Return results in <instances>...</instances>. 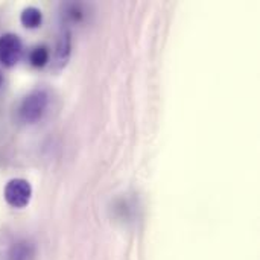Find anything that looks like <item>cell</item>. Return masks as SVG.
Here are the masks:
<instances>
[{"instance_id": "4", "label": "cell", "mask_w": 260, "mask_h": 260, "mask_svg": "<svg viewBox=\"0 0 260 260\" xmlns=\"http://www.w3.org/2000/svg\"><path fill=\"white\" fill-rule=\"evenodd\" d=\"M72 53V34L69 29H62L55 47V66L58 69H64L70 59Z\"/></svg>"}, {"instance_id": "6", "label": "cell", "mask_w": 260, "mask_h": 260, "mask_svg": "<svg viewBox=\"0 0 260 260\" xmlns=\"http://www.w3.org/2000/svg\"><path fill=\"white\" fill-rule=\"evenodd\" d=\"M32 245L27 242H17L9 250V260H30Z\"/></svg>"}, {"instance_id": "2", "label": "cell", "mask_w": 260, "mask_h": 260, "mask_svg": "<svg viewBox=\"0 0 260 260\" xmlns=\"http://www.w3.org/2000/svg\"><path fill=\"white\" fill-rule=\"evenodd\" d=\"M3 198L12 209H24L32 198V186L24 178H12L3 189Z\"/></svg>"}, {"instance_id": "8", "label": "cell", "mask_w": 260, "mask_h": 260, "mask_svg": "<svg viewBox=\"0 0 260 260\" xmlns=\"http://www.w3.org/2000/svg\"><path fill=\"white\" fill-rule=\"evenodd\" d=\"M2 84H3V75H2V72H0V87H2Z\"/></svg>"}, {"instance_id": "1", "label": "cell", "mask_w": 260, "mask_h": 260, "mask_svg": "<svg viewBox=\"0 0 260 260\" xmlns=\"http://www.w3.org/2000/svg\"><path fill=\"white\" fill-rule=\"evenodd\" d=\"M47 105H49L47 91L41 90V88L32 90L23 99V102L20 105V119L24 123H35L43 117V114L46 113Z\"/></svg>"}, {"instance_id": "7", "label": "cell", "mask_w": 260, "mask_h": 260, "mask_svg": "<svg viewBox=\"0 0 260 260\" xmlns=\"http://www.w3.org/2000/svg\"><path fill=\"white\" fill-rule=\"evenodd\" d=\"M49 56H50V53L46 46H37L35 49H32V52L29 55V61L34 67L41 69L49 62Z\"/></svg>"}, {"instance_id": "3", "label": "cell", "mask_w": 260, "mask_h": 260, "mask_svg": "<svg viewBox=\"0 0 260 260\" xmlns=\"http://www.w3.org/2000/svg\"><path fill=\"white\" fill-rule=\"evenodd\" d=\"M23 53V43L15 34H3L0 37V64L11 69L14 67Z\"/></svg>"}, {"instance_id": "5", "label": "cell", "mask_w": 260, "mask_h": 260, "mask_svg": "<svg viewBox=\"0 0 260 260\" xmlns=\"http://www.w3.org/2000/svg\"><path fill=\"white\" fill-rule=\"evenodd\" d=\"M20 23L27 29H37L43 23V12L35 6H27L20 14Z\"/></svg>"}]
</instances>
